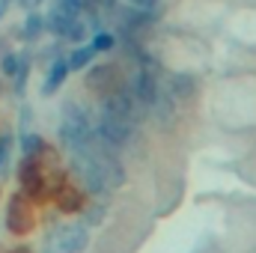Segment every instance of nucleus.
<instances>
[{
  "instance_id": "1",
  "label": "nucleus",
  "mask_w": 256,
  "mask_h": 253,
  "mask_svg": "<svg viewBox=\"0 0 256 253\" xmlns=\"http://www.w3.org/2000/svg\"><path fill=\"white\" fill-rule=\"evenodd\" d=\"M63 114L66 116H63V126H60V140H63V146L72 155L90 152V149L98 143V137L92 134V128L86 122V114H84L80 108H74V104H66Z\"/></svg>"
},
{
  "instance_id": "2",
  "label": "nucleus",
  "mask_w": 256,
  "mask_h": 253,
  "mask_svg": "<svg viewBox=\"0 0 256 253\" xmlns=\"http://www.w3.org/2000/svg\"><path fill=\"white\" fill-rule=\"evenodd\" d=\"M131 126H134L131 120H122V116H114V114L102 110V122H98V140H102V146L108 152H116V149L128 146Z\"/></svg>"
},
{
  "instance_id": "3",
  "label": "nucleus",
  "mask_w": 256,
  "mask_h": 253,
  "mask_svg": "<svg viewBox=\"0 0 256 253\" xmlns=\"http://www.w3.org/2000/svg\"><path fill=\"white\" fill-rule=\"evenodd\" d=\"M6 226L15 232V236H24L33 230V208L30 202L24 200V194H15L9 200V208H6Z\"/></svg>"
},
{
  "instance_id": "4",
  "label": "nucleus",
  "mask_w": 256,
  "mask_h": 253,
  "mask_svg": "<svg viewBox=\"0 0 256 253\" xmlns=\"http://www.w3.org/2000/svg\"><path fill=\"white\" fill-rule=\"evenodd\" d=\"M90 236H86V226L84 224H63L54 236V244L60 253H80L86 248Z\"/></svg>"
},
{
  "instance_id": "5",
  "label": "nucleus",
  "mask_w": 256,
  "mask_h": 253,
  "mask_svg": "<svg viewBox=\"0 0 256 253\" xmlns=\"http://www.w3.org/2000/svg\"><path fill=\"white\" fill-rule=\"evenodd\" d=\"M90 90H96V92H102V96H110V92H116L120 90V78H116V68L114 66H98V68H92V74H90Z\"/></svg>"
},
{
  "instance_id": "6",
  "label": "nucleus",
  "mask_w": 256,
  "mask_h": 253,
  "mask_svg": "<svg viewBox=\"0 0 256 253\" xmlns=\"http://www.w3.org/2000/svg\"><path fill=\"white\" fill-rule=\"evenodd\" d=\"M104 110L114 114V116H122V120H131L134 122V98L128 96V90H122V86L104 98Z\"/></svg>"
},
{
  "instance_id": "7",
  "label": "nucleus",
  "mask_w": 256,
  "mask_h": 253,
  "mask_svg": "<svg viewBox=\"0 0 256 253\" xmlns=\"http://www.w3.org/2000/svg\"><path fill=\"white\" fill-rule=\"evenodd\" d=\"M21 188L24 194H30V196H36L39 190L45 188V182H42V170H39V164L36 161H24V167H21Z\"/></svg>"
},
{
  "instance_id": "8",
  "label": "nucleus",
  "mask_w": 256,
  "mask_h": 253,
  "mask_svg": "<svg viewBox=\"0 0 256 253\" xmlns=\"http://www.w3.org/2000/svg\"><path fill=\"white\" fill-rule=\"evenodd\" d=\"M74 18H78V15H68V12H63V9L54 6L45 21H48V30H51L54 36H66V39H68V33H72V27H74Z\"/></svg>"
},
{
  "instance_id": "9",
  "label": "nucleus",
  "mask_w": 256,
  "mask_h": 253,
  "mask_svg": "<svg viewBox=\"0 0 256 253\" xmlns=\"http://www.w3.org/2000/svg\"><path fill=\"white\" fill-rule=\"evenodd\" d=\"M72 72V66L66 63V60H57V63L51 66V72H48V78H45V84H42V96H54L60 86H63L66 74Z\"/></svg>"
},
{
  "instance_id": "10",
  "label": "nucleus",
  "mask_w": 256,
  "mask_h": 253,
  "mask_svg": "<svg viewBox=\"0 0 256 253\" xmlns=\"http://www.w3.org/2000/svg\"><path fill=\"white\" fill-rule=\"evenodd\" d=\"M158 86H155V78H152V72H140L137 74V86H134V96L143 102V104H152L158 96Z\"/></svg>"
},
{
  "instance_id": "11",
  "label": "nucleus",
  "mask_w": 256,
  "mask_h": 253,
  "mask_svg": "<svg viewBox=\"0 0 256 253\" xmlns=\"http://www.w3.org/2000/svg\"><path fill=\"white\" fill-rule=\"evenodd\" d=\"M84 206V196L78 188H60L57 190V208L60 212H80Z\"/></svg>"
},
{
  "instance_id": "12",
  "label": "nucleus",
  "mask_w": 256,
  "mask_h": 253,
  "mask_svg": "<svg viewBox=\"0 0 256 253\" xmlns=\"http://www.w3.org/2000/svg\"><path fill=\"white\" fill-rule=\"evenodd\" d=\"M42 30H48V21H45L42 15H36V12H33V15H27V21H24V30H21V36H24V39L30 42V39H36V36H39Z\"/></svg>"
},
{
  "instance_id": "13",
  "label": "nucleus",
  "mask_w": 256,
  "mask_h": 253,
  "mask_svg": "<svg viewBox=\"0 0 256 253\" xmlns=\"http://www.w3.org/2000/svg\"><path fill=\"white\" fill-rule=\"evenodd\" d=\"M92 57H96V48H92V42H90V45H80V48H74V51H72L68 66H72V68H84V66L90 63Z\"/></svg>"
},
{
  "instance_id": "14",
  "label": "nucleus",
  "mask_w": 256,
  "mask_h": 253,
  "mask_svg": "<svg viewBox=\"0 0 256 253\" xmlns=\"http://www.w3.org/2000/svg\"><path fill=\"white\" fill-rule=\"evenodd\" d=\"M194 96V78L191 74H176L173 78V98H191Z\"/></svg>"
},
{
  "instance_id": "15",
  "label": "nucleus",
  "mask_w": 256,
  "mask_h": 253,
  "mask_svg": "<svg viewBox=\"0 0 256 253\" xmlns=\"http://www.w3.org/2000/svg\"><path fill=\"white\" fill-rule=\"evenodd\" d=\"M9 158H12V134L3 131L0 134V173L9 170Z\"/></svg>"
},
{
  "instance_id": "16",
  "label": "nucleus",
  "mask_w": 256,
  "mask_h": 253,
  "mask_svg": "<svg viewBox=\"0 0 256 253\" xmlns=\"http://www.w3.org/2000/svg\"><path fill=\"white\" fill-rule=\"evenodd\" d=\"M114 42H116V39H114L110 33H96L92 48H96V51H110V48H114Z\"/></svg>"
},
{
  "instance_id": "17",
  "label": "nucleus",
  "mask_w": 256,
  "mask_h": 253,
  "mask_svg": "<svg viewBox=\"0 0 256 253\" xmlns=\"http://www.w3.org/2000/svg\"><path fill=\"white\" fill-rule=\"evenodd\" d=\"M0 68H3V74H9V78H12V74H18L21 60H18L15 54H6V57H3V63H0Z\"/></svg>"
},
{
  "instance_id": "18",
  "label": "nucleus",
  "mask_w": 256,
  "mask_h": 253,
  "mask_svg": "<svg viewBox=\"0 0 256 253\" xmlns=\"http://www.w3.org/2000/svg\"><path fill=\"white\" fill-rule=\"evenodd\" d=\"M24 152H27V155H36V152H42V137H36V134H27V137H24Z\"/></svg>"
},
{
  "instance_id": "19",
  "label": "nucleus",
  "mask_w": 256,
  "mask_h": 253,
  "mask_svg": "<svg viewBox=\"0 0 256 253\" xmlns=\"http://www.w3.org/2000/svg\"><path fill=\"white\" fill-rule=\"evenodd\" d=\"M54 6H57V9H63V12H68V15H78V12H80V6H84V0H57Z\"/></svg>"
},
{
  "instance_id": "20",
  "label": "nucleus",
  "mask_w": 256,
  "mask_h": 253,
  "mask_svg": "<svg viewBox=\"0 0 256 253\" xmlns=\"http://www.w3.org/2000/svg\"><path fill=\"white\" fill-rule=\"evenodd\" d=\"M102 218H104V208H102V206H90L84 220H86L90 226H96V224H102Z\"/></svg>"
},
{
  "instance_id": "21",
  "label": "nucleus",
  "mask_w": 256,
  "mask_h": 253,
  "mask_svg": "<svg viewBox=\"0 0 256 253\" xmlns=\"http://www.w3.org/2000/svg\"><path fill=\"white\" fill-rule=\"evenodd\" d=\"M27 72H30V66L21 60V68H18V74H15V92H18V96L24 92V84H27Z\"/></svg>"
},
{
  "instance_id": "22",
  "label": "nucleus",
  "mask_w": 256,
  "mask_h": 253,
  "mask_svg": "<svg viewBox=\"0 0 256 253\" xmlns=\"http://www.w3.org/2000/svg\"><path fill=\"white\" fill-rule=\"evenodd\" d=\"M84 36H86V21L84 18H74V27L68 33V39H84Z\"/></svg>"
},
{
  "instance_id": "23",
  "label": "nucleus",
  "mask_w": 256,
  "mask_h": 253,
  "mask_svg": "<svg viewBox=\"0 0 256 253\" xmlns=\"http://www.w3.org/2000/svg\"><path fill=\"white\" fill-rule=\"evenodd\" d=\"M155 3H158V0H128V6L143 9V12H152V9H155Z\"/></svg>"
},
{
  "instance_id": "24",
  "label": "nucleus",
  "mask_w": 256,
  "mask_h": 253,
  "mask_svg": "<svg viewBox=\"0 0 256 253\" xmlns=\"http://www.w3.org/2000/svg\"><path fill=\"white\" fill-rule=\"evenodd\" d=\"M21 3H24V6H27V9H33V6H39V3H42V0H21Z\"/></svg>"
},
{
  "instance_id": "25",
  "label": "nucleus",
  "mask_w": 256,
  "mask_h": 253,
  "mask_svg": "<svg viewBox=\"0 0 256 253\" xmlns=\"http://www.w3.org/2000/svg\"><path fill=\"white\" fill-rule=\"evenodd\" d=\"M6 6H9V3H6V0H0V18H3V12H6Z\"/></svg>"
},
{
  "instance_id": "26",
  "label": "nucleus",
  "mask_w": 256,
  "mask_h": 253,
  "mask_svg": "<svg viewBox=\"0 0 256 253\" xmlns=\"http://www.w3.org/2000/svg\"><path fill=\"white\" fill-rule=\"evenodd\" d=\"M9 253H30L27 248H15V250H9Z\"/></svg>"
},
{
  "instance_id": "27",
  "label": "nucleus",
  "mask_w": 256,
  "mask_h": 253,
  "mask_svg": "<svg viewBox=\"0 0 256 253\" xmlns=\"http://www.w3.org/2000/svg\"><path fill=\"white\" fill-rule=\"evenodd\" d=\"M0 90H3V84H0Z\"/></svg>"
},
{
  "instance_id": "28",
  "label": "nucleus",
  "mask_w": 256,
  "mask_h": 253,
  "mask_svg": "<svg viewBox=\"0 0 256 253\" xmlns=\"http://www.w3.org/2000/svg\"><path fill=\"white\" fill-rule=\"evenodd\" d=\"M6 3H9V0H6Z\"/></svg>"
}]
</instances>
